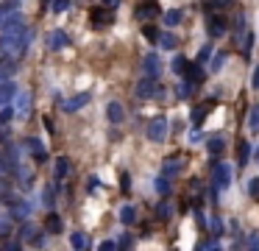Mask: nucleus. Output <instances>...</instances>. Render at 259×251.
<instances>
[{
	"label": "nucleus",
	"instance_id": "1",
	"mask_svg": "<svg viewBox=\"0 0 259 251\" xmlns=\"http://www.w3.org/2000/svg\"><path fill=\"white\" fill-rule=\"evenodd\" d=\"M167 137V123L162 117H156V120L148 123V139H154V142H162Z\"/></svg>",
	"mask_w": 259,
	"mask_h": 251
},
{
	"label": "nucleus",
	"instance_id": "2",
	"mask_svg": "<svg viewBox=\"0 0 259 251\" xmlns=\"http://www.w3.org/2000/svg\"><path fill=\"white\" fill-rule=\"evenodd\" d=\"M89 20H92V26L95 28H104V26H109V23L114 20V14L109 11V6H98V9H92Z\"/></svg>",
	"mask_w": 259,
	"mask_h": 251
},
{
	"label": "nucleus",
	"instance_id": "3",
	"mask_svg": "<svg viewBox=\"0 0 259 251\" xmlns=\"http://www.w3.org/2000/svg\"><path fill=\"white\" fill-rule=\"evenodd\" d=\"M207 28H209V36H223L226 31V17L223 14H207Z\"/></svg>",
	"mask_w": 259,
	"mask_h": 251
},
{
	"label": "nucleus",
	"instance_id": "4",
	"mask_svg": "<svg viewBox=\"0 0 259 251\" xmlns=\"http://www.w3.org/2000/svg\"><path fill=\"white\" fill-rule=\"evenodd\" d=\"M159 14H162V11H159V6H156L154 0H145V3H142V6L137 9V17H139V20H145V23H148V20H156Z\"/></svg>",
	"mask_w": 259,
	"mask_h": 251
},
{
	"label": "nucleus",
	"instance_id": "5",
	"mask_svg": "<svg viewBox=\"0 0 259 251\" xmlns=\"http://www.w3.org/2000/svg\"><path fill=\"white\" fill-rule=\"evenodd\" d=\"M156 92V81H154V76H148V78H142L137 84V98H151Z\"/></svg>",
	"mask_w": 259,
	"mask_h": 251
},
{
	"label": "nucleus",
	"instance_id": "6",
	"mask_svg": "<svg viewBox=\"0 0 259 251\" xmlns=\"http://www.w3.org/2000/svg\"><path fill=\"white\" fill-rule=\"evenodd\" d=\"M86 101H89V95H86V92H81V95H76L73 101L61 104V109H64V112H78V109H81V106L86 104Z\"/></svg>",
	"mask_w": 259,
	"mask_h": 251
},
{
	"label": "nucleus",
	"instance_id": "7",
	"mask_svg": "<svg viewBox=\"0 0 259 251\" xmlns=\"http://www.w3.org/2000/svg\"><path fill=\"white\" fill-rule=\"evenodd\" d=\"M229 182H232V173H229V167H226V165L215 167V187H226Z\"/></svg>",
	"mask_w": 259,
	"mask_h": 251
},
{
	"label": "nucleus",
	"instance_id": "8",
	"mask_svg": "<svg viewBox=\"0 0 259 251\" xmlns=\"http://www.w3.org/2000/svg\"><path fill=\"white\" fill-rule=\"evenodd\" d=\"M184 76H187L190 84H201V81H204V70H198V64H187Z\"/></svg>",
	"mask_w": 259,
	"mask_h": 251
},
{
	"label": "nucleus",
	"instance_id": "9",
	"mask_svg": "<svg viewBox=\"0 0 259 251\" xmlns=\"http://www.w3.org/2000/svg\"><path fill=\"white\" fill-rule=\"evenodd\" d=\"M106 114H109V120H112V123H123V117H126L123 106H120V104H114V101L106 106Z\"/></svg>",
	"mask_w": 259,
	"mask_h": 251
},
{
	"label": "nucleus",
	"instance_id": "10",
	"mask_svg": "<svg viewBox=\"0 0 259 251\" xmlns=\"http://www.w3.org/2000/svg\"><path fill=\"white\" fill-rule=\"evenodd\" d=\"M223 148H226V139H223V134H215V137L209 139V154H212V156L223 154Z\"/></svg>",
	"mask_w": 259,
	"mask_h": 251
},
{
	"label": "nucleus",
	"instance_id": "11",
	"mask_svg": "<svg viewBox=\"0 0 259 251\" xmlns=\"http://www.w3.org/2000/svg\"><path fill=\"white\" fill-rule=\"evenodd\" d=\"M45 229H48L51 234H59L61 232V218L59 215H48L45 218Z\"/></svg>",
	"mask_w": 259,
	"mask_h": 251
},
{
	"label": "nucleus",
	"instance_id": "12",
	"mask_svg": "<svg viewBox=\"0 0 259 251\" xmlns=\"http://www.w3.org/2000/svg\"><path fill=\"white\" fill-rule=\"evenodd\" d=\"M142 34H145V39H148V42H159V36H162V34H159V28H156V26H151V23H145V26H142Z\"/></svg>",
	"mask_w": 259,
	"mask_h": 251
},
{
	"label": "nucleus",
	"instance_id": "13",
	"mask_svg": "<svg viewBox=\"0 0 259 251\" xmlns=\"http://www.w3.org/2000/svg\"><path fill=\"white\" fill-rule=\"evenodd\" d=\"M67 173H70V159L59 156V159H56V176H59V179H64Z\"/></svg>",
	"mask_w": 259,
	"mask_h": 251
},
{
	"label": "nucleus",
	"instance_id": "14",
	"mask_svg": "<svg viewBox=\"0 0 259 251\" xmlns=\"http://www.w3.org/2000/svg\"><path fill=\"white\" fill-rule=\"evenodd\" d=\"M179 167H181V162H179L176 156H170V159L164 162V176H176L179 173Z\"/></svg>",
	"mask_w": 259,
	"mask_h": 251
},
{
	"label": "nucleus",
	"instance_id": "15",
	"mask_svg": "<svg viewBox=\"0 0 259 251\" xmlns=\"http://www.w3.org/2000/svg\"><path fill=\"white\" fill-rule=\"evenodd\" d=\"M209 109H215V101H209V104L204 106V109H192V123H201L204 117H207Z\"/></svg>",
	"mask_w": 259,
	"mask_h": 251
},
{
	"label": "nucleus",
	"instance_id": "16",
	"mask_svg": "<svg viewBox=\"0 0 259 251\" xmlns=\"http://www.w3.org/2000/svg\"><path fill=\"white\" fill-rule=\"evenodd\" d=\"M120 221H123L126 226H129V223H134V221H137V209H134V207H123Z\"/></svg>",
	"mask_w": 259,
	"mask_h": 251
},
{
	"label": "nucleus",
	"instance_id": "17",
	"mask_svg": "<svg viewBox=\"0 0 259 251\" xmlns=\"http://www.w3.org/2000/svg\"><path fill=\"white\" fill-rule=\"evenodd\" d=\"M145 70H148V76H156V73H159V59H156L154 53L145 56Z\"/></svg>",
	"mask_w": 259,
	"mask_h": 251
},
{
	"label": "nucleus",
	"instance_id": "18",
	"mask_svg": "<svg viewBox=\"0 0 259 251\" xmlns=\"http://www.w3.org/2000/svg\"><path fill=\"white\" fill-rule=\"evenodd\" d=\"M237 148H240V156H237V159H240V165H245L251 159V145L245 142V139H240V145Z\"/></svg>",
	"mask_w": 259,
	"mask_h": 251
},
{
	"label": "nucleus",
	"instance_id": "19",
	"mask_svg": "<svg viewBox=\"0 0 259 251\" xmlns=\"http://www.w3.org/2000/svg\"><path fill=\"white\" fill-rule=\"evenodd\" d=\"M187 64H190V61L184 59V56H176V59H173V73H179V76H184V70H187Z\"/></svg>",
	"mask_w": 259,
	"mask_h": 251
},
{
	"label": "nucleus",
	"instance_id": "20",
	"mask_svg": "<svg viewBox=\"0 0 259 251\" xmlns=\"http://www.w3.org/2000/svg\"><path fill=\"white\" fill-rule=\"evenodd\" d=\"M11 95H14V84H3L0 87V104H6Z\"/></svg>",
	"mask_w": 259,
	"mask_h": 251
},
{
	"label": "nucleus",
	"instance_id": "21",
	"mask_svg": "<svg viewBox=\"0 0 259 251\" xmlns=\"http://www.w3.org/2000/svg\"><path fill=\"white\" fill-rule=\"evenodd\" d=\"M179 20H181V11H179V9H173V11H167V14H164V23H167V26H176Z\"/></svg>",
	"mask_w": 259,
	"mask_h": 251
},
{
	"label": "nucleus",
	"instance_id": "22",
	"mask_svg": "<svg viewBox=\"0 0 259 251\" xmlns=\"http://www.w3.org/2000/svg\"><path fill=\"white\" fill-rule=\"evenodd\" d=\"M159 42H162V48L173 51V48H176V36H173V34H162V36H159Z\"/></svg>",
	"mask_w": 259,
	"mask_h": 251
},
{
	"label": "nucleus",
	"instance_id": "23",
	"mask_svg": "<svg viewBox=\"0 0 259 251\" xmlns=\"http://www.w3.org/2000/svg\"><path fill=\"white\" fill-rule=\"evenodd\" d=\"M242 36H245V39L240 42V51H242V53H248V51H251V45H254V36H251V34H242Z\"/></svg>",
	"mask_w": 259,
	"mask_h": 251
},
{
	"label": "nucleus",
	"instance_id": "24",
	"mask_svg": "<svg viewBox=\"0 0 259 251\" xmlns=\"http://www.w3.org/2000/svg\"><path fill=\"white\" fill-rule=\"evenodd\" d=\"M73 246H76V249H84V246H86V237L81 232H76V234H73Z\"/></svg>",
	"mask_w": 259,
	"mask_h": 251
},
{
	"label": "nucleus",
	"instance_id": "25",
	"mask_svg": "<svg viewBox=\"0 0 259 251\" xmlns=\"http://www.w3.org/2000/svg\"><path fill=\"white\" fill-rule=\"evenodd\" d=\"M251 131H259V109L251 112Z\"/></svg>",
	"mask_w": 259,
	"mask_h": 251
},
{
	"label": "nucleus",
	"instance_id": "26",
	"mask_svg": "<svg viewBox=\"0 0 259 251\" xmlns=\"http://www.w3.org/2000/svg\"><path fill=\"white\" fill-rule=\"evenodd\" d=\"M209 53H212V48H209V45H204V48L198 51V64H201V61H207V59H209Z\"/></svg>",
	"mask_w": 259,
	"mask_h": 251
},
{
	"label": "nucleus",
	"instance_id": "27",
	"mask_svg": "<svg viewBox=\"0 0 259 251\" xmlns=\"http://www.w3.org/2000/svg\"><path fill=\"white\" fill-rule=\"evenodd\" d=\"M53 36H56V39H53V48H61V45H64V39H67V36L61 34V31H56Z\"/></svg>",
	"mask_w": 259,
	"mask_h": 251
},
{
	"label": "nucleus",
	"instance_id": "28",
	"mask_svg": "<svg viewBox=\"0 0 259 251\" xmlns=\"http://www.w3.org/2000/svg\"><path fill=\"white\" fill-rule=\"evenodd\" d=\"M67 6H70V0H56V6H53V11L59 14V11H64Z\"/></svg>",
	"mask_w": 259,
	"mask_h": 251
},
{
	"label": "nucleus",
	"instance_id": "29",
	"mask_svg": "<svg viewBox=\"0 0 259 251\" xmlns=\"http://www.w3.org/2000/svg\"><path fill=\"white\" fill-rule=\"evenodd\" d=\"M223 61H226V53H217V56H215V61H212V70H217L220 64H223Z\"/></svg>",
	"mask_w": 259,
	"mask_h": 251
},
{
	"label": "nucleus",
	"instance_id": "30",
	"mask_svg": "<svg viewBox=\"0 0 259 251\" xmlns=\"http://www.w3.org/2000/svg\"><path fill=\"white\" fill-rule=\"evenodd\" d=\"M159 218H162V221H167V218H170V207H167V204H162V207H159Z\"/></svg>",
	"mask_w": 259,
	"mask_h": 251
},
{
	"label": "nucleus",
	"instance_id": "31",
	"mask_svg": "<svg viewBox=\"0 0 259 251\" xmlns=\"http://www.w3.org/2000/svg\"><path fill=\"white\" fill-rule=\"evenodd\" d=\"M248 190H251V195H259V179H254V182H248Z\"/></svg>",
	"mask_w": 259,
	"mask_h": 251
},
{
	"label": "nucleus",
	"instance_id": "32",
	"mask_svg": "<svg viewBox=\"0 0 259 251\" xmlns=\"http://www.w3.org/2000/svg\"><path fill=\"white\" fill-rule=\"evenodd\" d=\"M120 187L123 193H129V173H120Z\"/></svg>",
	"mask_w": 259,
	"mask_h": 251
},
{
	"label": "nucleus",
	"instance_id": "33",
	"mask_svg": "<svg viewBox=\"0 0 259 251\" xmlns=\"http://www.w3.org/2000/svg\"><path fill=\"white\" fill-rule=\"evenodd\" d=\"M156 187L162 190V195H167V182H164V179H159V182H156Z\"/></svg>",
	"mask_w": 259,
	"mask_h": 251
},
{
	"label": "nucleus",
	"instance_id": "34",
	"mask_svg": "<svg viewBox=\"0 0 259 251\" xmlns=\"http://www.w3.org/2000/svg\"><path fill=\"white\" fill-rule=\"evenodd\" d=\"M112 249H114L112 240H109V243H101V251H112Z\"/></svg>",
	"mask_w": 259,
	"mask_h": 251
},
{
	"label": "nucleus",
	"instance_id": "35",
	"mask_svg": "<svg viewBox=\"0 0 259 251\" xmlns=\"http://www.w3.org/2000/svg\"><path fill=\"white\" fill-rule=\"evenodd\" d=\"M117 3H120V0H104V6H109V9H114Z\"/></svg>",
	"mask_w": 259,
	"mask_h": 251
},
{
	"label": "nucleus",
	"instance_id": "36",
	"mask_svg": "<svg viewBox=\"0 0 259 251\" xmlns=\"http://www.w3.org/2000/svg\"><path fill=\"white\" fill-rule=\"evenodd\" d=\"M229 3H232V0H215L212 6H229Z\"/></svg>",
	"mask_w": 259,
	"mask_h": 251
},
{
	"label": "nucleus",
	"instance_id": "37",
	"mask_svg": "<svg viewBox=\"0 0 259 251\" xmlns=\"http://www.w3.org/2000/svg\"><path fill=\"white\" fill-rule=\"evenodd\" d=\"M254 87L259 89V67H257V73H254Z\"/></svg>",
	"mask_w": 259,
	"mask_h": 251
}]
</instances>
